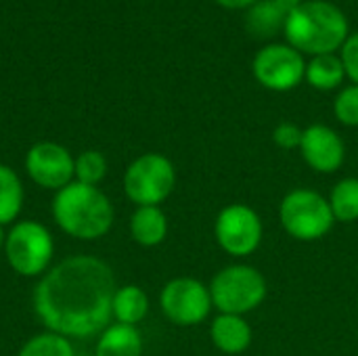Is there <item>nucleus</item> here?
Instances as JSON below:
<instances>
[{
    "label": "nucleus",
    "mask_w": 358,
    "mask_h": 356,
    "mask_svg": "<svg viewBox=\"0 0 358 356\" xmlns=\"http://www.w3.org/2000/svg\"><path fill=\"white\" fill-rule=\"evenodd\" d=\"M115 275L96 256H71L48 269L34 287V311L42 325L63 338H92L113 317Z\"/></svg>",
    "instance_id": "f257e3e1"
},
{
    "label": "nucleus",
    "mask_w": 358,
    "mask_h": 356,
    "mask_svg": "<svg viewBox=\"0 0 358 356\" xmlns=\"http://www.w3.org/2000/svg\"><path fill=\"white\" fill-rule=\"evenodd\" d=\"M52 218L57 227L80 241L105 237L113 225V206L109 197L92 185L69 183L52 197Z\"/></svg>",
    "instance_id": "f03ea898"
},
{
    "label": "nucleus",
    "mask_w": 358,
    "mask_h": 356,
    "mask_svg": "<svg viewBox=\"0 0 358 356\" xmlns=\"http://www.w3.org/2000/svg\"><path fill=\"white\" fill-rule=\"evenodd\" d=\"M283 34L302 55H334L348 38V19L334 2L306 0L287 15Z\"/></svg>",
    "instance_id": "7ed1b4c3"
},
{
    "label": "nucleus",
    "mask_w": 358,
    "mask_h": 356,
    "mask_svg": "<svg viewBox=\"0 0 358 356\" xmlns=\"http://www.w3.org/2000/svg\"><path fill=\"white\" fill-rule=\"evenodd\" d=\"M208 287L214 308L222 315L243 317L256 311L266 298V279L250 264H231L218 271Z\"/></svg>",
    "instance_id": "20e7f679"
},
{
    "label": "nucleus",
    "mask_w": 358,
    "mask_h": 356,
    "mask_svg": "<svg viewBox=\"0 0 358 356\" xmlns=\"http://www.w3.org/2000/svg\"><path fill=\"white\" fill-rule=\"evenodd\" d=\"M281 227L296 241H319L336 225L329 199L313 189L289 191L279 206Z\"/></svg>",
    "instance_id": "39448f33"
},
{
    "label": "nucleus",
    "mask_w": 358,
    "mask_h": 356,
    "mask_svg": "<svg viewBox=\"0 0 358 356\" xmlns=\"http://www.w3.org/2000/svg\"><path fill=\"white\" fill-rule=\"evenodd\" d=\"M55 254L50 231L36 220H21L6 233L4 256L8 266L21 277H42Z\"/></svg>",
    "instance_id": "423d86ee"
},
{
    "label": "nucleus",
    "mask_w": 358,
    "mask_h": 356,
    "mask_svg": "<svg viewBox=\"0 0 358 356\" xmlns=\"http://www.w3.org/2000/svg\"><path fill=\"white\" fill-rule=\"evenodd\" d=\"M174 187L176 168L162 153H143L124 172V193L136 208L164 204Z\"/></svg>",
    "instance_id": "0eeeda50"
},
{
    "label": "nucleus",
    "mask_w": 358,
    "mask_h": 356,
    "mask_svg": "<svg viewBox=\"0 0 358 356\" xmlns=\"http://www.w3.org/2000/svg\"><path fill=\"white\" fill-rule=\"evenodd\" d=\"M262 218L248 204L222 208L214 222V237L222 252L233 258L252 256L262 243Z\"/></svg>",
    "instance_id": "6e6552de"
},
{
    "label": "nucleus",
    "mask_w": 358,
    "mask_h": 356,
    "mask_svg": "<svg viewBox=\"0 0 358 356\" xmlns=\"http://www.w3.org/2000/svg\"><path fill=\"white\" fill-rule=\"evenodd\" d=\"M159 306L166 319L180 327L201 325L214 308L210 287L193 277L168 281L159 294Z\"/></svg>",
    "instance_id": "1a4fd4ad"
},
{
    "label": "nucleus",
    "mask_w": 358,
    "mask_h": 356,
    "mask_svg": "<svg viewBox=\"0 0 358 356\" xmlns=\"http://www.w3.org/2000/svg\"><path fill=\"white\" fill-rule=\"evenodd\" d=\"M254 78L268 90L287 92L306 76V61L300 50L289 44H266L252 61Z\"/></svg>",
    "instance_id": "9d476101"
},
{
    "label": "nucleus",
    "mask_w": 358,
    "mask_h": 356,
    "mask_svg": "<svg viewBox=\"0 0 358 356\" xmlns=\"http://www.w3.org/2000/svg\"><path fill=\"white\" fill-rule=\"evenodd\" d=\"M25 172L40 187L48 191H61L69 183H73L76 157L59 145L50 141L36 143L25 153Z\"/></svg>",
    "instance_id": "9b49d317"
},
{
    "label": "nucleus",
    "mask_w": 358,
    "mask_h": 356,
    "mask_svg": "<svg viewBox=\"0 0 358 356\" xmlns=\"http://www.w3.org/2000/svg\"><path fill=\"white\" fill-rule=\"evenodd\" d=\"M302 159L319 174H334L342 168L346 157V147L342 136L325 126V124H313L304 128L302 143H300Z\"/></svg>",
    "instance_id": "f8f14e48"
},
{
    "label": "nucleus",
    "mask_w": 358,
    "mask_h": 356,
    "mask_svg": "<svg viewBox=\"0 0 358 356\" xmlns=\"http://www.w3.org/2000/svg\"><path fill=\"white\" fill-rule=\"evenodd\" d=\"M212 344L224 355H241L252 344V327L239 315H218L210 325Z\"/></svg>",
    "instance_id": "ddd939ff"
},
{
    "label": "nucleus",
    "mask_w": 358,
    "mask_h": 356,
    "mask_svg": "<svg viewBox=\"0 0 358 356\" xmlns=\"http://www.w3.org/2000/svg\"><path fill=\"white\" fill-rule=\"evenodd\" d=\"M130 235L143 248L159 245L168 235V218L159 206H141L130 216Z\"/></svg>",
    "instance_id": "4468645a"
},
{
    "label": "nucleus",
    "mask_w": 358,
    "mask_h": 356,
    "mask_svg": "<svg viewBox=\"0 0 358 356\" xmlns=\"http://www.w3.org/2000/svg\"><path fill=\"white\" fill-rule=\"evenodd\" d=\"M94 356H143L141 332L132 325H109L99 336Z\"/></svg>",
    "instance_id": "2eb2a0df"
},
{
    "label": "nucleus",
    "mask_w": 358,
    "mask_h": 356,
    "mask_svg": "<svg viewBox=\"0 0 358 356\" xmlns=\"http://www.w3.org/2000/svg\"><path fill=\"white\" fill-rule=\"evenodd\" d=\"M111 313L117 323L136 327L149 313V298L138 285H122L115 290Z\"/></svg>",
    "instance_id": "dca6fc26"
},
{
    "label": "nucleus",
    "mask_w": 358,
    "mask_h": 356,
    "mask_svg": "<svg viewBox=\"0 0 358 356\" xmlns=\"http://www.w3.org/2000/svg\"><path fill=\"white\" fill-rule=\"evenodd\" d=\"M287 15L273 0H258L248 8L245 25L254 38H273L285 27Z\"/></svg>",
    "instance_id": "f3484780"
},
{
    "label": "nucleus",
    "mask_w": 358,
    "mask_h": 356,
    "mask_svg": "<svg viewBox=\"0 0 358 356\" xmlns=\"http://www.w3.org/2000/svg\"><path fill=\"white\" fill-rule=\"evenodd\" d=\"M346 78L342 59L336 55H319L306 63L304 80L317 90H336Z\"/></svg>",
    "instance_id": "a211bd4d"
},
{
    "label": "nucleus",
    "mask_w": 358,
    "mask_h": 356,
    "mask_svg": "<svg viewBox=\"0 0 358 356\" xmlns=\"http://www.w3.org/2000/svg\"><path fill=\"white\" fill-rule=\"evenodd\" d=\"M23 185L19 174L6 166L0 164V227L10 225L23 208Z\"/></svg>",
    "instance_id": "6ab92c4d"
},
{
    "label": "nucleus",
    "mask_w": 358,
    "mask_h": 356,
    "mask_svg": "<svg viewBox=\"0 0 358 356\" xmlns=\"http://www.w3.org/2000/svg\"><path fill=\"white\" fill-rule=\"evenodd\" d=\"M329 206L336 222H357L358 220V178H342L336 183L329 195Z\"/></svg>",
    "instance_id": "aec40b11"
},
{
    "label": "nucleus",
    "mask_w": 358,
    "mask_h": 356,
    "mask_svg": "<svg viewBox=\"0 0 358 356\" xmlns=\"http://www.w3.org/2000/svg\"><path fill=\"white\" fill-rule=\"evenodd\" d=\"M17 356H76V350L67 338L44 332L27 340Z\"/></svg>",
    "instance_id": "412c9836"
},
{
    "label": "nucleus",
    "mask_w": 358,
    "mask_h": 356,
    "mask_svg": "<svg viewBox=\"0 0 358 356\" xmlns=\"http://www.w3.org/2000/svg\"><path fill=\"white\" fill-rule=\"evenodd\" d=\"M107 170H109V166H107L105 155L99 153V151H94V149H88V151H82L76 157L73 180L96 187L107 176Z\"/></svg>",
    "instance_id": "4be33fe9"
},
{
    "label": "nucleus",
    "mask_w": 358,
    "mask_h": 356,
    "mask_svg": "<svg viewBox=\"0 0 358 356\" xmlns=\"http://www.w3.org/2000/svg\"><path fill=\"white\" fill-rule=\"evenodd\" d=\"M336 120L344 126L357 128L358 126V84L346 86L338 92L334 101Z\"/></svg>",
    "instance_id": "5701e85b"
},
{
    "label": "nucleus",
    "mask_w": 358,
    "mask_h": 356,
    "mask_svg": "<svg viewBox=\"0 0 358 356\" xmlns=\"http://www.w3.org/2000/svg\"><path fill=\"white\" fill-rule=\"evenodd\" d=\"M302 128L294 122H281L277 124V128L273 130V143L285 151L289 149H300L302 143Z\"/></svg>",
    "instance_id": "b1692460"
},
{
    "label": "nucleus",
    "mask_w": 358,
    "mask_h": 356,
    "mask_svg": "<svg viewBox=\"0 0 358 356\" xmlns=\"http://www.w3.org/2000/svg\"><path fill=\"white\" fill-rule=\"evenodd\" d=\"M340 59H342L346 78H350L352 84H358V31L346 38Z\"/></svg>",
    "instance_id": "393cba45"
},
{
    "label": "nucleus",
    "mask_w": 358,
    "mask_h": 356,
    "mask_svg": "<svg viewBox=\"0 0 358 356\" xmlns=\"http://www.w3.org/2000/svg\"><path fill=\"white\" fill-rule=\"evenodd\" d=\"M220 6H224V8H231V10H239V8H250L254 2H258V0H216Z\"/></svg>",
    "instance_id": "a878e982"
},
{
    "label": "nucleus",
    "mask_w": 358,
    "mask_h": 356,
    "mask_svg": "<svg viewBox=\"0 0 358 356\" xmlns=\"http://www.w3.org/2000/svg\"><path fill=\"white\" fill-rule=\"evenodd\" d=\"M273 2H275V4L285 13V15H289L292 10H296V8L300 6L304 0H273Z\"/></svg>",
    "instance_id": "bb28decb"
},
{
    "label": "nucleus",
    "mask_w": 358,
    "mask_h": 356,
    "mask_svg": "<svg viewBox=\"0 0 358 356\" xmlns=\"http://www.w3.org/2000/svg\"><path fill=\"white\" fill-rule=\"evenodd\" d=\"M4 241H6V235H4V231L0 227V250H4Z\"/></svg>",
    "instance_id": "cd10ccee"
}]
</instances>
